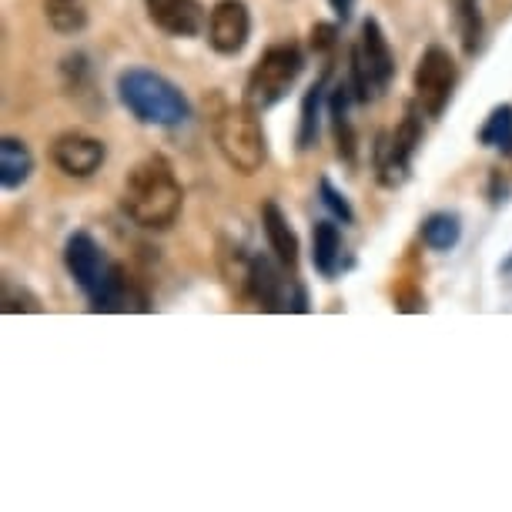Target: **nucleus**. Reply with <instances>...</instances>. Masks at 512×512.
Here are the masks:
<instances>
[{
	"instance_id": "f257e3e1",
	"label": "nucleus",
	"mask_w": 512,
	"mask_h": 512,
	"mask_svg": "<svg viewBox=\"0 0 512 512\" xmlns=\"http://www.w3.org/2000/svg\"><path fill=\"white\" fill-rule=\"evenodd\" d=\"M181 205H185V188L175 175V164L164 154H148L124 178L121 208L138 228L168 231L178 221Z\"/></svg>"
},
{
	"instance_id": "f03ea898",
	"label": "nucleus",
	"mask_w": 512,
	"mask_h": 512,
	"mask_svg": "<svg viewBox=\"0 0 512 512\" xmlns=\"http://www.w3.org/2000/svg\"><path fill=\"white\" fill-rule=\"evenodd\" d=\"M118 98L128 114L154 128H178L191 118V104L175 81L148 67H128L118 77Z\"/></svg>"
},
{
	"instance_id": "7ed1b4c3",
	"label": "nucleus",
	"mask_w": 512,
	"mask_h": 512,
	"mask_svg": "<svg viewBox=\"0 0 512 512\" xmlns=\"http://www.w3.org/2000/svg\"><path fill=\"white\" fill-rule=\"evenodd\" d=\"M211 134H215V144L231 168L238 175H255L262 171V164L268 158V144H265V131L262 121H258V111L248 108V104H221L211 118Z\"/></svg>"
},
{
	"instance_id": "20e7f679",
	"label": "nucleus",
	"mask_w": 512,
	"mask_h": 512,
	"mask_svg": "<svg viewBox=\"0 0 512 512\" xmlns=\"http://www.w3.org/2000/svg\"><path fill=\"white\" fill-rule=\"evenodd\" d=\"M305 71V54L298 44H272L268 51L258 57V64L251 67L245 81V104L255 108L258 114L275 108L288 91L295 88V81Z\"/></svg>"
},
{
	"instance_id": "39448f33",
	"label": "nucleus",
	"mask_w": 512,
	"mask_h": 512,
	"mask_svg": "<svg viewBox=\"0 0 512 512\" xmlns=\"http://www.w3.org/2000/svg\"><path fill=\"white\" fill-rule=\"evenodd\" d=\"M349 84L355 91V101L369 104L375 94H382L392 84L395 77V54L389 47V37H385L382 24L375 17H365L362 21V37L359 44L352 47L349 57Z\"/></svg>"
},
{
	"instance_id": "423d86ee",
	"label": "nucleus",
	"mask_w": 512,
	"mask_h": 512,
	"mask_svg": "<svg viewBox=\"0 0 512 512\" xmlns=\"http://www.w3.org/2000/svg\"><path fill=\"white\" fill-rule=\"evenodd\" d=\"M422 108L419 101L409 104L395 131H382L375 138L372 148V161H375V178H379L382 188H402L409 181L412 171V158L422 144Z\"/></svg>"
},
{
	"instance_id": "0eeeda50",
	"label": "nucleus",
	"mask_w": 512,
	"mask_h": 512,
	"mask_svg": "<svg viewBox=\"0 0 512 512\" xmlns=\"http://www.w3.org/2000/svg\"><path fill=\"white\" fill-rule=\"evenodd\" d=\"M292 268H285L282 262H272L265 255L251 258V272H248V285L245 295L265 312H308V298L305 288L298 285V278L292 275Z\"/></svg>"
},
{
	"instance_id": "6e6552de",
	"label": "nucleus",
	"mask_w": 512,
	"mask_h": 512,
	"mask_svg": "<svg viewBox=\"0 0 512 512\" xmlns=\"http://www.w3.org/2000/svg\"><path fill=\"white\" fill-rule=\"evenodd\" d=\"M456 84H459V67L452 61V54L442 44L425 47L412 74L415 101H419V108L425 111V118H442V111H446L452 101Z\"/></svg>"
},
{
	"instance_id": "1a4fd4ad",
	"label": "nucleus",
	"mask_w": 512,
	"mask_h": 512,
	"mask_svg": "<svg viewBox=\"0 0 512 512\" xmlns=\"http://www.w3.org/2000/svg\"><path fill=\"white\" fill-rule=\"evenodd\" d=\"M64 268H67V275L74 278V285L81 288L91 302V298L104 288V282L111 278L114 262H108L104 248L88 235V231H74L64 245Z\"/></svg>"
},
{
	"instance_id": "9d476101",
	"label": "nucleus",
	"mask_w": 512,
	"mask_h": 512,
	"mask_svg": "<svg viewBox=\"0 0 512 512\" xmlns=\"http://www.w3.org/2000/svg\"><path fill=\"white\" fill-rule=\"evenodd\" d=\"M51 161L67 178H91L108 161V148H104V141L84 131H64L51 144Z\"/></svg>"
},
{
	"instance_id": "9b49d317",
	"label": "nucleus",
	"mask_w": 512,
	"mask_h": 512,
	"mask_svg": "<svg viewBox=\"0 0 512 512\" xmlns=\"http://www.w3.org/2000/svg\"><path fill=\"white\" fill-rule=\"evenodd\" d=\"M251 37V11L245 0H218L208 14V44L221 57H235L245 51Z\"/></svg>"
},
{
	"instance_id": "f8f14e48",
	"label": "nucleus",
	"mask_w": 512,
	"mask_h": 512,
	"mask_svg": "<svg viewBox=\"0 0 512 512\" xmlns=\"http://www.w3.org/2000/svg\"><path fill=\"white\" fill-rule=\"evenodd\" d=\"M148 21L168 37H198L208 27L201 0H144Z\"/></svg>"
},
{
	"instance_id": "ddd939ff",
	"label": "nucleus",
	"mask_w": 512,
	"mask_h": 512,
	"mask_svg": "<svg viewBox=\"0 0 512 512\" xmlns=\"http://www.w3.org/2000/svg\"><path fill=\"white\" fill-rule=\"evenodd\" d=\"M91 312H151V298L128 268L114 262L111 278L91 298Z\"/></svg>"
},
{
	"instance_id": "4468645a",
	"label": "nucleus",
	"mask_w": 512,
	"mask_h": 512,
	"mask_svg": "<svg viewBox=\"0 0 512 512\" xmlns=\"http://www.w3.org/2000/svg\"><path fill=\"white\" fill-rule=\"evenodd\" d=\"M352 101H355L352 84H335L332 94H328V118H332L335 151L345 164H355V158H359V138H355V128L349 118Z\"/></svg>"
},
{
	"instance_id": "2eb2a0df",
	"label": "nucleus",
	"mask_w": 512,
	"mask_h": 512,
	"mask_svg": "<svg viewBox=\"0 0 512 512\" xmlns=\"http://www.w3.org/2000/svg\"><path fill=\"white\" fill-rule=\"evenodd\" d=\"M312 265L325 282H335L345 268V241L338 221H315L312 228Z\"/></svg>"
},
{
	"instance_id": "dca6fc26",
	"label": "nucleus",
	"mask_w": 512,
	"mask_h": 512,
	"mask_svg": "<svg viewBox=\"0 0 512 512\" xmlns=\"http://www.w3.org/2000/svg\"><path fill=\"white\" fill-rule=\"evenodd\" d=\"M262 228H265V238H268V248L275 251V258L282 262L285 268H298V235L288 225L285 211L278 208V201H265L262 205Z\"/></svg>"
},
{
	"instance_id": "f3484780",
	"label": "nucleus",
	"mask_w": 512,
	"mask_h": 512,
	"mask_svg": "<svg viewBox=\"0 0 512 512\" xmlns=\"http://www.w3.org/2000/svg\"><path fill=\"white\" fill-rule=\"evenodd\" d=\"M31 175H34L31 148H27L21 138L7 134V138L0 141V185H4V191H17L27 185Z\"/></svg>"
},
{
	"instance_id": "a211bd4d",
	"label": "nucleus",
	"mask_w": 512,
	"mask_h": 512,
	"mask_svg": "<svg viewBox=\"0 0 512 512\" xmlns=\"http://www.w3.org/2000/svg\"><path fill=\"white\" fill-rule=\"evenodd\" d=\"M325 88H328V67L322 71V77L308 88V94L302 98V118H298V151H308L318 144V121H322V108H325Z\"/></svg>"
},
{
	"instance_id": "6ab92c4d",
	"label": "nucleus",
	"mask_w": 512,
	"mask_h": 512,
	"mask_svg": "<svg viewBox=\"0 0 512 512\" xmlns=\"http://www.w3.org/2000/svg\"><path fill=\"white\" fill-rule=\"evenodd\" d=\"M452 21H456L462 51L476 57L482 51V37H486V21H482L479 0H452Z\"/></svg>"
},
{
	"instance_id": "aec40b11",
	"label": "nucleus",
	"mask_w": 512,
	"mask_h": 512,
	"mask_svg": "<svg viewBox=\"0 0 512 512\" xmlns=\"http://www.w3.org/2000/svg\"><path fill=\"white\" fill-rule=\"evenodd\" d=\"M44 17L57 34L74 37L88 27V0H44Z\"/></svg>"
},
{
	"instance_id": "412c9836",
	"label": "nucleus",
	"mask_w": 512,
	"mask_h": 512,
	"mask_svg": "<svg viewBox=\"0 0 512 512\" xmlns=\"http://www.w3.org/2000/svg\"><path fill=\"white\" fill-rule=\"evenodd\" d=\"M462 238V221L452 211H432L429 218L422 221V241L432 251H452Z\"/></svg>"
},
{
	"instance_id": "4be33fe9",
	"label": "nucleus",
	"mask_w": 512,
	"mask_h": 512,
	"mask_svg": "<svg viewBox=\"0 0 512 512\" xmlns=\"http://www.w3.org/2000/svg\"><path fill=\"white\" fill-rule=\"evenodd\" d=\"M479 144L486 148H502L512 151V104H499V108L489 111L486 124L479 128Z\"/></svg>"
},
{
	"instance_id": "5701e85b",
	"label": "nucleus",
	"mask_w": 512,
	"mask_h": 512,
	"mask_svg": "<svg viewBox=\"0 0 512 512\" xmlns=\"http://www.w3.org/2000/svg\"><path fill=\"white\" fill-rule=\"evenodd\" d=\"M318 201H322V205L328 208V215H332L338 225H355V211L349 205V198H345L328 178L318 181Z\"/></svg>"
},
{
	"instance_id": "b1692460",
	"label": "nucleus",
	"mask_w": 512,
	"mask_h": 512,
	"mask_svg": "<svg viewBox=\"0 0 512 512\" xmlns=\"http://www.w3.org/2000/svg\"><path fill=\"white\" fill-rule=\"evenodd\" d=\"M4 312H41V302L27 288H14L11 282H4Z\"/></svg>"
},
{
	"instance_id": "393cba45",
	"label": "nucleus",
	"mask_w": 512,
	"mask_h": 512,
	"mask_svg": "<svg viewBox=\"0 0 512 512\" xmlns=\"http://www.w3.org/2000/svg\"><path fill=\"white\" fill-rule=\"evenodd\" d=\"M312 51L315 54H328L338 44V24H315L312 27Z\"/></svg>"
},
{
	"instance_id": "a878e982",
	"label": "nucleus",
	"mask_w": 512,
	"mask_h": 512,
	"mask_svg": "<svg viewBox=\"0 0 512 512\" xmlns=\"http://www.w3.org/2000/svg\"><path fill=\"white\" fill-rule=\"evenodd\" d=\"M328 7L335 11L338 21H352V14H355V0H328Z\"/></svg>"
},
{
	"instance_id": "bb28decb",
	"label": "nucleus",
	"mask_w": 512,
	"mask_h": 512,
	"mask_svg": "<svg viewBox=\"0 0 512 512\" xmlns=\"http://www.w3.org/2000/svg\"><path fill=\"white\" fill-rule=\"evenodd\" d=\"M509 154H512V151H509Z\"/></svg>"
}]
</instances>
